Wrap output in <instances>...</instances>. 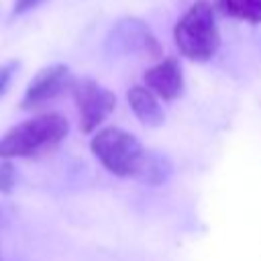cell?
<instances>
[{"mask_svg":"<svg viewBox=\"0 0 261 261\" xmlns=\"http://www.w3.org/2000/svg\"><path fill=\"white\" fill-rule=\"evenodd\" d=\"M69 133V122L59 112L31 116L0 137V159L37 157L55 149Z\"/></svg>","mask_w":261,"mask_h":261,"instance_id":"1","label":"cell"},{"mask_svg":"<svg viewBox=\"0 0 261 261\" xmlns=\"http://www.w3.org/2000/svg\"><path fill=\"white\" fill-rule=\"evenodd\" d=\"M173 39L179 53L192 61H208L220 47V33L208 0H196L175 22Z\"/></svg>","mask_w":261,"mask_h":261,"instance_id":"2","label":"cell"},{"mask_svg":"<svg viewBox=\"0 0 261 261\" xmlns=\"http://www.w3.org/2000/svg\"><path fill=\"white\" fill-rule=\"evenodd\" d=\"M94 157L114 175L137 179L141 165L147 157L145 147L139 139L118 126H106L96 130L90 141Z\"/></svg>","mask_w":261,"mask_h":261,"instance_id":"3","label":"cell"},{"mask_svg":"<svg viewBox=\"0 0 261 261\" xmlns=\"http://www.w3.org/2000/svg\"><path fill=\"white\" fill-rule=\"evenodd\" d=\"M104 49L110 55H141V57H161V45L153 31L141 18L126 16L120 18L106 35Z\"/></svg>","mask_w":261,"mask_h":261,"instance_id":"4","label":"cell"},{"mask_svg":"<svg viewBox=\"0 0 261 261\" xmlns=\"http://www.w3.org/2000/svg\"><path fill=\"white\" fill-rule=\"evenodd\" d=\"M69 90H71L75 106H77L80 130L86 135L100 128V124L112 114V110L116 106V96L92 77L73 80Z\"/></svg>","mask_w":261,"mask_h":261,"instance_id":"5","label":"cell"},{"mask_svg":"<svg viewBox=\"0 0 261 261\" xmlns=\"http://www.w3.org/2000/svg\"><path fill=\"white\" fill-rule=\"evenodd\" d=\"M71 82H73L71 71L63 63H53V65L39 69L24 90V96L20 100V108L33 110V108L47 104L49 100H53L61 92H65L71 86Z\"/></svg>","mask_w":261,"mask_h":261,"instance_id":"6","label":"cell"},{"mask_svg":"<svg viewBox=\"0 0 261 261\" xmlns=\"http://www.w3.org/2000/svg\"><path fill=\"white\" fill-rule=\"evenodd\" d=\"M145 84L157 98L167 102L179 98L184 92V71L179 61L175 57H163L145 71Z\"/></svg>","mask_w":261,"mask_h":261,"instance_id":"7","label":"cell"},{"mask_svg":"<svg viewBox=\"0 0 261 261\" xmlns=\"http://www.w3.org/2000/svg\"><path fill=\"white\" fill-rule=\"evenodd\" d=\"M126 100H128V106L135 112L137 120L143 126L157 128V126L163 124V120H165L163 108H161L157 96L149 88H145V86H133L126 92Z\"/></svg>","mask_w":261,"mask_h":261,"instance_id":"8","label":"cell"},{"mask_svg":"<svg viewBox=\"0 0 261 261\" xmlns=\"http://www.w3.org/2000/svg\"><path fill=\"white\" fill-rule=\"evenodd\" d=\"M171 171H173L171 161L165 155L155 153V151H147V157H145V161L141 165L137 181H143V184H149V186H157V184L167 181Z\"/></svg>","mask_w":261,"mask_h":261,"instance_id":"9","label":"cell"},{"mask_svg":"<svg viewBox=\"0 0 261 261\" xmlns=\"http://www.w3.org/2000/svg\"><path fill=\"white\" fill-rule=\"evenodd\" d=\"M216 6L222 14L251 24L261 22V0H216Z\"/></svg>","mask_w":261,"mask_h":261,"instance_id":"10","label":"cell"},{"mask_svg":"<svg viewBox=\"0 0 261 261\" xmlns=\"http://www.w3.org/2000/svg\"><path fill=\"white\" fill-rule=\"evenodd\" d=\"M20 67V61L18 59H8L4 63H0V98L6 94V90L10 88L16 71Z\"/></svg>","mask_w":261,"mask_h":261,"instance_id":"11","label":"cell"},{"mask_svg":"<svg viewBox=\"0 0 261 261\" xmlns=\"http://www.w3.org/2000/svg\"><path fill=\"white\" fill-rule=\"evenodd\" d=\"M14 184H16V169L10 163V159H2V163H0V192L2 194L12 192Z\"/></svg>","mask_w":261,"mask_h":261,"instance_id":"12","label":"cell"},{"mask_svg":"<svg viewBox=\"0 0 261 261\" xmlns=\"http://www.w3.org/2000/svg\"><path fill=\"white\" fill-rule=\"evenodd\" d=\"M39 2H41V0H14V4H12V14H24V12H29L31 8H35Z\"/></svg>","mask_w":261,"mask_h":261,"instance_id":"13","label":"cell"}]
</instances>
